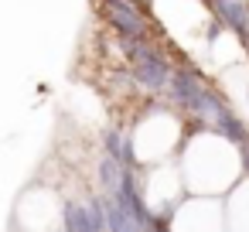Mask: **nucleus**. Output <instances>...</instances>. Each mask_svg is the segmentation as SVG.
I'll use <instances>...</instances> for the list:
<instances>
[{
  "mask_svg": "<svg viewBox=\"0 0 249 232\" xmlns=\"http://www.w3.org/2000/svg\"><path fill=\"white\" fill-rule=\"evenodd\" d=\"M208 11L246 45L249 55V0H208Z\"/></svg>",
  "mask_w": 249,
  "mask_h": 232,
  "instance_id": "obj_4",
  "label": "nucleus"
},
{
  "mask_svg": "<svg viewBox=\"0 0 249 232\" xmlns=\"http://www.w3.org/2000/svg\"><path fill=\"white\" fill-rule=\"evenodd\" d=\"M123 147H126V133H123L120 126H109V130L103 133V154H106V157H116V161L123 164Z\"/></svg>",
  "mask_w": 249,
  "mask_h": 232,
  "instance_id": "obj_7",
  "label": "nucleus"
},
{
  "mask_svg": "<svg viewBox=\"0 0 249 232\" xmlns=\"http://www.w3.org/2000/svg\"><path fill=\"white\" fill-rule=\"evenodd\" d=\"M62 225H65V232H99L92 215H89V205L86 201H72V198L62 205Z\"/></svg>",
  "mask_w": 249,
  "mask_h": 232,
  "instance_id": "obj_6",
  "label": "nucleus"
},
{
  "mask_svg": "<svg viewBox=\"0 0 249 232\" xmlns=\"http://www.w3.org/2000/svg\"><path fill=\"white\" fill-rule=\"evenodd\" d=\"M133 4H137V7H140L147 18H154V0H133Z\"/></svg>",
  "mask_w": 249,
  "mask_h": 232,
  "instance_id": "obj_9",
  "label": "nucleus"
},
{
  "mask_svg": "<svg viewBox=\"0 0 249 232\" xmlns=\"http://www.w3.org/2000/svg\"><path fill=\"white\" fill-rule=\"evenodd\" d=\"M246 106H249V89H246Z\"/></svg>",
  "mask_w": 249,
  "mask_h": 232,
  "instance_id": "obj_10",
  "label": "nucleus"
},
{
  "mask_svg": "<svg viewBox=\"0 0 249 232\" xmlns=\"http://www.w3.org/2000/svg\"><path fill=\"white\" fill-rule=\"evenodd\" d=\"M130 69H133L140 89L150 92V96H164V92L171 89V82H174V72H178V65H174L160 48H157L150 58H143V62H137V65H130Z\"/></svg>",
  "mask_w": 249,
  "mask_h": 232,
  "instance_id": "obj_3",
  "label": "nucleus"
},
{
  "mask_svg": "<svg viewBox=\"0 0 249 232\" xmlns=\"http://www.w3.org/2000/svg\"><path fill=\"white\" fill-rule=\"evenodd\" d=\"M62 232H65V229H62Z\"/></svg>",
  "mask_w": 249,
  "mask_h": 232,
  "instance_id": "obj_11",
  "label": "nucleus"
},
{
  "mask_svg": "<svg viewBox=\"0 0 249 232\" xmlns=\"http://www.w3.org/2000/svg\"><path fill=\"white\" fill-rule=\"evenodd\" d=\"M96 178H99V195H116L123 188V181H126V167L116 157H106L103 154V161L96 167Z\"/></svg>",
  "mask_w": 249,
  "mask_h": 232,
  "instance_id": "obj_5",
  "label": "nucleus"
},
{
  "mask_svg": "<svg viewBox=\"0 0 249 232\" xmlns=\"http://www.w3.org/2000/svg\"><path fill=\"white\" fill-rule=\"evenodd\" d=\"M239 157H242V174L249 178V140H246V143L239 147Z\"/></svg>",
  "mask_w": 249,
  "mask_h": 232,
  "instance_id": "obj_8",
  "label": "nucleus"
},
{
  "mask_svg": "<svg viewBox=\"0 0 249 232\" xmlns=\"http://www.w3.org/2000/svg\"><path fill=\"white\" fill-rule=\"evenodd\" d=\"M205 89H208V82L201 79L198 65H195V62H181V65H178V72H174V82H171V89H167V103L191 116V113L198 109V103H201Z\"/></svg>",
  "mask_w": 249,
  "mask_h": 232,
  "instance_id": "obj_2",
  "label": "nucleus"
},
{
  "mask_svg": "<svg viewBox=\"0 0 249 232\" xmlns=\"http://www.w3.org/2000/svg\"><path fill=\"white\" fill-rule=\"evenodd\" d=\"M96 7L109 35L123 38H154V31L160 35V28H154V18H147L133 0H96Z\"/></svg>",
  "mask_w": 249,
  "mask_h": 232,
  "instance_id": "obj_1",
  "label": "nucleus"
}]
</instances>
